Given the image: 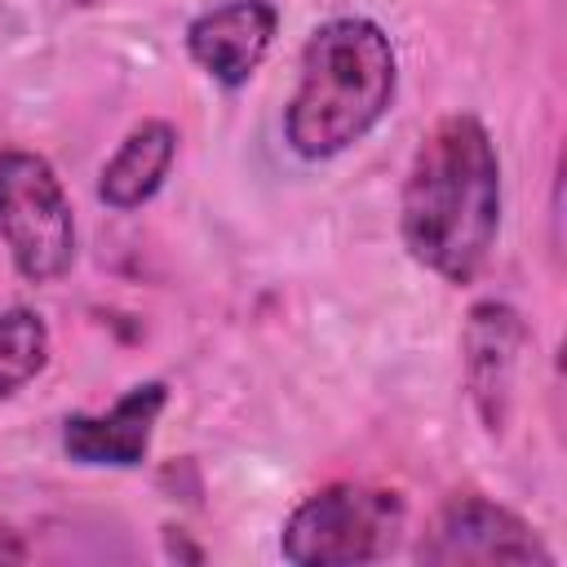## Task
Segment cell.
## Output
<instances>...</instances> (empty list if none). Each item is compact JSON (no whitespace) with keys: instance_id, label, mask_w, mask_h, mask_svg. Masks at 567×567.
<instances>
[{"instance_id":"6da1fadb","label":"cell","mask_w":567,"mask_h":567,"mask_svg":"<svg viewBox=\"0 0 567 567\" xmlns=\"http://www.w3.org/2000/svg\"><path fill=\"white\" fill-rule=\"evenodd\" d=\"M501 235V155L470 111L443 115L416 146L399 190V239L443 284H474Z\"/></svg>"},{"instance_id":"7a4b0ae2","label":"cell","mask_w":567,"mask_h":567,"mask_svg":"<svg viewBox=\"0 0 567 567\" xmlns=\"http://www.w3.org/2000/svg\"><path fill=\"white\" fill-rule=\"evenodd\" d=\"M394 89L399 58L385 27L359 13L328 18L301 49L297 89L284 106V137L310 164L332 159L385 120Z\"/></svg>"},{"instance_id":"3957f363","label":"cell","mask_w":567,"mask_h":567,"mask_svg":"<svg viewBox=\"0 0 567 567\" xmlns=\"http://www.w3.org/2000/svg\"><path fill=\"white\" fill-rule=\"evenodd\" d=\"M403 496L368 483H328L310 492L279 532V554L292 567H354L390 558L403 532Z\"/></svg>"},{"instance_id":"277c9868","label":"cell","mask_w":567,"mask_h":567,"mask_svg":"<svg viewBox=\"0 0 567 567\" xmlns=\"http://www.w3.org/2000/svg\"><path fill=\"white\" fill-rule=\"evenodd\" d=\"M0 244L27 284H53L75 266V208L58 168L22 146L0 151Z\"/></svg>"},{"instance_id":"5b68a950","label":"cell","mask_w":567,"mask_h":567,"mask_svg":"<svg viewBox=\"0 0 567 567\" xmlns=\"http://www.w3.org/2000/svg\"><path fill=\"white\" fill-rule=\"evenodd\" d=\"M421 563L439 567H465V563H554L549 545L536 536L527 518H518L509 505H496L478 492L452 496L430 532L416 545Z\"/></svg>"},{"instance_id":"8992f818","label":"cell","mask_w":567,"mask_h":567,"mask_svg":"<svg viewBox=\"0 0 567 567\" xmlns=\"http://www.w3.org/2000/svg\"><path fill=\"white\" fill-rule=\"evenodd\" d=\"M164 408L168 385L137 381L106 412H71L62 421V452L84 470H137L151 452Z\"/></svg>"},{"instance_id":"52a82bcc","label":"cell","mask_w":567,"mask_h":567,"mask_svg":"<svg viewBox=\"0 0 567 567\" xmlns=\"http://www.w3.org/2000/svg\"><path fill=\"white\" fill-rule=\"evenodd\" d=\"M275 31H279L275 0H221L186 22V53L221 89H244L266 62Z\"/></svg>"},{"instance_id":"ba28073f","label":"cell","mask_w":567,"mask_h":567,"mask_svg":"<svg viewBox=\"0 0 567 567\" xmlns=\"http://www.w3.org/2000/svg\"><path fill=\"white\" fill-rule=\"evenodd\" d=\"M527 346V323L509 301H478L465 315L461 359H465V390L483 421V430H501L514 403V377Z\"/></svg>"},{"instance_id":"9c48e42d","label":"cell","mask_w":567,"mask_h":567,"mask_svg":"<svg viewBox=\"0 0 567 567\" xmlns=\"http://www.w3.org/2000/svg\"><path fill=\"white\" fill-rule=\"evenodd\" d=\"M177 159V128L168 120H142L124 133L115 155L97 173V199L115 213H133L159 195Z\"/></svg>"},{"instance_id":"30bf717a","label":"cell","mask_w":567,"mask_h":567,"mask_svg":"<svg viewBox=\"0 0 567 567\" xmlns=\"http://www.w3.org/2000/svg\"><path fill=\"white\" fill-rule=\"evenodd\" d=\"M53 354V337L40 310L31 306H9L0 310V403L27 390Z\"/></svg>"},{"instance_id":"8fae6325","label":"cell","mask_w":567,"mask_h":567,"mask_svg":"<svg viewBox=\"0 0 567 567\" xmlns=\"http://www.w3.org/2000/svg\"><path fill=\"white\" fill-rule=\"evenodd\" d=\"M27 558H31V545H27V536H22L18 527L0 523V563H27Z\"/></svg>"},{"instance_id":"7c38bea8","label":"cell","mask_w":567,"mask_h":567,"mask_svg":"<svg viewBox=\"0 0 567 567\" xmlns=\"http://www.w3.org/2000/svg\"><path fill=\"white\" fill-rule=\"evenodd\" d=\"M168 554H182V558H190V563H199V558H204V549L186 545V540H182V536H173V532H168Z\"/></svg>"}]
</instances>
